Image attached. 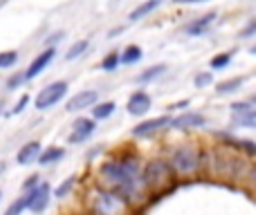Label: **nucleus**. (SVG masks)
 Returning <instances> with one entry per match:
<instances>
[{
	"mask_svg": "<svg viewBox=\"0 0 256 215\" xmlns=\"http://www.w3.org/2000/svg\"><path fill=\"white\" fill-rule=\"evenodd\" d=\"M214 81L212 72H204V74H198L196 76V88H204V85H209Z\"/></svg>",
	"mask_w": 256,
	"mask_h": 215,
	"instance_id": "nucleus-29",
	"label": "nucleus"
},
{
	"mask_svg": "<svg viewBox=\"0 0 256 215\" xmlns=\"http://www.w3.org/2000/svg\"><path fill=\"white\" fill-rule=\"evenodd\" d=\"M171 164L180 175H191V173L198 171L200 166V150L194 144H184L180 148H176L171 157Z\"/></svg>",
	"mask_w": 256,
	"mask_h": 215,
	"instance_id": "nucleus-3",
	"label": "nucleus"
},
{
	"mask_svg": "<svg viewBox=\"0 0 256 215\" xmlns=\"http://www.w3.org/2000/svg\"><path fill=\"white\" fill-rule=\"evenodd\" d=\"M63 155H66V150L63 148H48L45 153H40L38 164L48 166V164H54V162H58V159H63Z\"/></svg>",
	"mask_w": 256,
	"mask_h": 215,
	"instance_id": "nucleus-15",
	"label": "nucleus"
},
{
	"mask_svg": "<svg viewBox=\"0 0 256 215\" xmlns=\"http://www.w3.org/2000/svg\"><path fill=\"white\" fill-rule=\"evenodd\" d=\"M243 81L245 79H230V81H222V83H218V94H232V92H236V90L243 85Z\"/></svg>",
	"mask_w": 256,
	"mask_h": 215,
	"instance_id": "nucleus-18",
	"label": "nucleus"
},
{
	"mask_svg": "<svg viewBox=\"0 0 256 215\" xmlns=\"http://www.w3.org/2000/svg\"><path fill=\"white\" fill-rule=\"evenodd\" d=\"M22 209H27V195H25V198H18L16 202L7 209V213H4V215H20Z\"/></svg>",
	"mask_w": 256,
	"mask_h": 215,
	"instance_id": "nucleus-25",
	"label": "nucleus"
},
{
	"mask_svg": "<svg viewBox=\"0 0 256 215\" xmlns=\"http://www.w3.org/2000/svg\"><path fill=\"white\" fill-rule=\"evenodd\" d=\"M158 4H160V0H148V2L140 4V7L130 13V20H140V18H144L146 13H150L153 9H158Z\"/></svg>",
	"mask_w": 256,
	"mask_h": 215,
	"instance_id": "nucleus-17",
	"label": "nucleus"
},
{
	"mask_svg": "<svg viewBox=\"0 0 256 215\" xmlns=\"http://www.w3.org/2000/svg\"><path fill=\"white\" fill-rule=\"evenodd\" d=\"M176 4H194V2H207V0H173Z\"/></svg>",
	"mask_w": 256,
	"mask_h": 215,
	"instance_id": "nucleus-34",
	"label": "nucleus"
},
{
	"mask_svg": "<svg viewBox=\"0 0 256 215\" xmlns=\"http://www.w3.org/2000/svg\"><path fill=\"white\" fill-rule=\"evenodd\" d=\"M232 144H234L236 148H243L245 153L256 155V144L254 141H250V139H232Z\"/></svg>",
	"mask_w": 256,
	"mask_h": 215,
	"instance_id": "nucleus-26",
	"label": "nucleus"
},
{
	"mask_svg": "<svg viewBox=\"0 0 256 215\" xmlns=\"http://www.w3.org/2000/svg\"><path fill=\"white\" fill-rule=\"evenodd\" d=\"M94 132V121L92 119H76L74 126H72V135H70V144H81L86 141L90 135Z\"/></svg>",
	"mask_w": 256,
	"mask_h": 215,
	"instance_id": "nucleus-9",
	"label": "nucleus"
},
{
	"mask_svg": "<svg viewBox=\"0 0 256 215\" xmlns=\"http://www.w3.org/2000/svg\"><path fill=\"white\" fill-rule=\"evenodd\" d=\"M252 182H254V186H256V166H254V171H252Z\"/></svg>",
	"mask_w": 256,
	"mask_h": 215,
	"instance_id": "nucleus-36",
	"label": "nucleus"
},
{
	"mask_svg": "<svg viewBox=\"0 0 256 215\" xmlns=\"http://www.w3.org/2000/svg\"><path fill=\"white\" fill-rule=\"evenodd\" d=\"M20 81H25V74H22V76H12V79L7 81V88L9 90H16L18 85H20Z\"/></svg>",
	"mask_w": 256,
	"mask_h": 215,
	"instance_id": "nucleus-32",
	"label": "nucleus"
},
{
	"mask_svg": "<svg viewBox=\"0 0 256 215\" xmlns=\"http://www.w3.org/2000/svg\"><path fill=\"white\" fill-rule=\"evenodd\" d=\"M122 63V54H117V52H112V54H108L106 58H104V63H102V67H104V72H112L117 65Z\"/></svg>",
	"mask_w": 256,
	"mask_h": 215,
	"instance_id": "nucleus-22",
	"label": "nucleus"
},
{
	"mask_svg": "<svg viewBox=\"0 0 256 215\" xmlns=\"http://www.w3.org/2000/svg\"><path fill=\"white\" fill-rule=\"evenodd\" d=\"M94 211L97 215H122L126 213V195L120 191H97L94 195Z\"/></svg>",
	"mask_w": 256,
	"mask_h": 215,
	"instance_id": "nucleus-4",
	"label": "nucleus"
},
{
	"mask_svg": "<svg viewBox=\"0 0 256 215\" xmlns=\"http://www.w3.org/2000/svg\"><path fill=\"white\" fill-rule=\"evenodd\" d=\"M164 70H166V65H158V67H150V70H146L144 74L140 76V81H142V83H146V81H150V79H155V76H160V74H162Z\"/></svg>",
	"mask_w": 256,
	"mask_h": 215,
	"instance_id": "nucleus-27",
	"label": "nucleus"
},
{
	"mask_svg": "<svg viewBox=\"0 0 256 215\" xmlns=\"http://www.w3.org/2000/svg\"><path fill=\"white\" fill-rule=\"evenodd\" d=\"M230 63H232V52L220 54V56L212 58V67H214V70H222V67H227Z\"/></svg>",
	"mask_w": 256,
	"mask_h": 215,
	"instance_id": "nucleus-24",
	"label": "nucleus"
},
{
	"mask_svg": "<svg viewBox=\"0 0 256 215\" xmlns=\"http://www.w3.org/2000/svg\"><path fill=\"white\" fill-rule=\"evenodd\" d=\"M173 173H176V168H173V164H166L162 162V159H158V162H150L148 166H146L144 171V180L146 184L150 186V189H171L173 184Z\"/></svg>",
	"mask_w": 256,
	"mask_h": 215,
	"instance_id": "nucleus-2",
	"label": "nucleus"
},
{
	"mask_svg": "<svg viewBox=\"0 0 256 215\" xmlns=\"http://www.w3.org/2000/svg\"><path fill=\"white\" fill-rule=\"evenodd\" d=\"M189 106V101H180V103H176V106H171V108H186Z\"/></svg>",
	"mask_w": 256,
	"mask_h": 215,
	"instance_id": "nucleus-35",
	"label": "nucleus"
},
{
	"mask_svg": "<svg viewBox=\"0 0 256 215\" xmlns=\"http://www.w3.org/2000/svg\"><path fill=\"white\" fill-rule=\"evenodd\" d=\"M18 61V52H0V67H12Z\"/></svg>",
	"mask_w": 256,
	"mask_h": 215,
	"instance_id": "nucleus-23",
	"label": "nucleus"
},
{
	"mask_svg": "<svg viewBox=\"0 0 256 215\" xmlns=\"http://www.w3.org/2000/svg\"><path fill=\"white\" fill-rule=\"evenodd\" d=\"M204 117L202 114H198V112H186V114H182V117H178V119H173V123L171 126L173 128H180V130H184V128H200V126H204Z\"/></svg>",
	"mask_w": 256,
	"mask_h": 215,
	"instance_id": "nucleus-13",
	"label": "nucleus"
},
{
	"mask_svg": "<svg viewBox=\"0 0 256 215\" xmlns=\"http://www.w3.org/2000/svg\"><path fill=\"white\" fill-rule=\"evenodd\" d=\"M40 157V144L38 141H30V144H25L20 148V153H18L16 162L20 164V166H27V164L36 162V159Z\"/></svg>",
	"mask_w": 256,
	"mask_h": 215,
	"instance_id": "nucleus-12",
	"label": "nucleus"
},
{
	"mask_svg": "<svg viewBox=\"0 0 256 215\" xmlns=\"http://www.w3.org/2000/svg\"><path fill=\"white\" fill-rule=\"evenodd\" d=\"M254 34H256V20H250V25L245 27L238 36H240V38H250V36H254Z\"/></svg>",
	"mask_w": 256,
	"mask_h": 215,
	"instance_id": "nucleus-30",
	"label": "nucleus"
},
{
	"mask_svg": "<svg viewBox=\"0 0 256 215\" xmlns=\"http://www.w3.org/2000/svg\"><path fill=\"white\" fill-rule=\"evenodd\" d=\"M27 101H30V97H27V94H25V97H20V101H18V103H16V108H14V110H12V114H20V112H22V110H25V106H27Z\"/></svg>",
	"mask_w": 256,
	"mask_h": 215,
	"instance_id": "nucleus-31",
	"label": "nucleus"
},
{
	"mask_svg": "<svg viewBox=\"0 0 256 215\" xmlns=\"http://www.w3.org/2000/svg\"><path fill=\"white\" fill-rule=\"evenodd\" d=\"M102 177L112 186L115 191H120L126 198L140 193L142 184H146L144 173L140 171V162L135 159H124V162H106L102 166Z\"/></svg>",
	"mask_w": 256,
	"mask_h": 215,
	"instance_id": "nucleus-1",
	"label": "nucleus"
},
{
	"mask_svg": "<svg viewBox=\"0 0 256 215\" xmlns=\"http://www.w3.org/2000/svg\"><path fill=\"white\" fill-rule=\"evenodd\" d=\"M54 54H56V49L54 47H50V49H45L43 54H38V56L32 61V65L27 67V72H25V81H30V79H36V76L40 74V72L45 70V67L50 65V63L54 61Z\"/></svg>",
	"mask_w": 256,
	"mask_h": 215,
	"instance_id": "nucleus-8",
	"label": "nucleus"
},
{
	"mask_svg": "<svg viewBox=\"0 0 256 215\" xmlns=\"http://www.w3.org/2000/svg\"><path fill=\"white\" fill-rule=\"evenodd\" d=\"M171 123H173L171 117H155V119H148V121L140 123L137 128H132V135L135 137H148V135H153V132L162 130V128L171 126Z\"/></svg>",
	"mask_w": 256,
	"mask_h": 215,
	"instance_id": "nucleus-7",
	"label": "nucleus"
},
{
	"mask_svg": "<svg viewBox=\"0 0 256 215\" xmlns=\"http://www.w3.org/2000/svg\"><path fill=\"white\" fill-rule=\"evenodd\" d=\"M214 18H216V13H207V16H202L200 20L191 22V25L186 27V34H191V36H200V34H204V31H207V27L214 22Z\"/></svg>",
	"mask_w": 256,
	"mask_h": 215,
	"instance_id": "nucleus-14",
	"label": "nucleus"
},
{
	"mask_svg": "<svg viewBox=\"0 0 256 215\" xmlns=\"http://www.w3.org/2000/svg\"><path fill=\"white\" fill-rule=\"evenodd\" d=\"M50 202V184H38L36 189H32V193L27 195V209L34 213H40Z\"/></svg>",
	"mask_w": 256,
	"mask_h": 215,
	"instance_id": "nucleus-6",
	"label": "nucleus"
},
{
	"mask_svg": "<svg viewBox=\"0 0 256 215\" xmlns=\"http://www.w3.org/2000/svg\"><path fill=\"white\" fill-rule=\"evenodd\" d=\"M250 101H252V103H254V106H256V94H254V97H252V99H250Z\"/></svg>",
	"mask_w": 256,
	"mask_h": 215,
	"instance_id": "nucleus-37",
	"label": "nucleus"
},
{
	"mask_svg": "<svg viewBox=\"0 0 256 215\" xmlns=\"http://www.w3.org/2000/svg\"><path fill=\"white\" fill-rule=\"evenodd\" d=\"M252 54H256V47H252Z\"/></svg>",
	"mask_w": 256,
	"mask_h": 215,
	"instance_id": "nucleus-38",
	"label": "nucleus"
},
{
	"mask_svg": "<svg viewBox=\"0 0 256 215\" xmlns=\"http://www.w3.org/2000/svg\"><path fill=\"white\" fill-rule=\"evenodd\" d=\"M88 47H90L88 40H79V43H74V45L70 47V52H68V56H66V58H68V61H74V58H79Z\"/></svg>",
	"mask_w": 256,
	"mask_h": 215,
	"instance_id": "nucleus-21",
	"label": "nucleus"
},
{
	"mask_svg": "<svg viewBox=\"0 0 256 215\" xmlns=\"http://www.w3.org/2000/svg\"><path fill=\"white\" fill-rule=\"evenodd\" d=\"M150 103H153V101H150L148 94L140 90V92H135L130 99H128V106H126V108H128V112H130L132 117H140V114H146V112H148V110H150Z\"/></svg>",
	"mask_w": 256,
	"mask_h": 215,
	"instance_id": "nucleus-11",
	"label": "nucleus"
},
{
	"mask_svg": "<svg viewBox=\"0 0 256 215\" xmlns=\"http://www.w3.org/2000/svg\"><path fill=\"white\" fill-rule=\"evenodd\" d=\"M140 58H142V47H137V45H128L124 52H122V63L124 65H132Z\"/></svg>",
	"mask_w": 256,
	"mask_h": 215,
	"instance_id": "nucleus-16",
	"label": "nucleus"
},
{
	"mask_svg": "<svg viewBox=\"0 0 256 215\" xmlns=\"http://www.w3.org/2000/svg\"><path fill=\"white\" fill-rule=\"evenodd\" d=\"M72 186H74V177H70L68 182H63V184L58 186V189H56V198H66V195L72 191Z\"/></svg>",
	"mask_w": 256,
	"mask_h": 215,
	"instance_id": "nucleus-28",
	"label": "nucleus"
},
{
	"mask_svg": "<svg viewBox=\"0 0 256 215\" xmlns=\"http://www.w3.org/2000/svg\"><path fill=\"white\" fill-rule=\"evenodd\" d=\"M97 103V92L94 90H88V92H79L74 94V97L68 101V112H79V110H86L90 106H94Z\"/></svg>",
	"mask_w": 256,
	"mask_h": 215,
	"instance_id": "nucleus-10",
	"label": "nucleus"
},
{
	"mask_svg": "<svg viewBox=\"0 0 256 215\" xmlns=\"http://www.w3.org/2000/svg\"><path fill=\"white\" fill-rule=\"evenodd\" d=\"M115 108L117 106L112 101H106V103H99V106L94 108L92 112H94V117H97V119H108L112 112H115Z\"/></svg>",
	"mask_w": 256,
	"mask_h": 215,
	"instance_id": "nucleus-19",
	"label": "nucleus"
},
{
	"mask_svg": "<svg viewBox=\"0 0 256 215\" xmlns=\"http://www.w3.org/2000/svg\"><path fill=\"white\" fill-rule=\"evenodd\" d=\"M66 94H68L66 81H56V83L48 85V88H43L38 92V97H36V110H50L52 106H56Z\"/></svg>",
	"mask_w": 256,
	"mask_h": 215,
	"instance_id": "nucleus-5",
	"label": "nucleus"
},
{
	"mask_svg": "<svg viewBox=\"0 0 256 215\" xmlns=\"http://www.w3.org/2000/svg\"><path fill=\"white\" fill-rule=\"evenodd\" d=\"M236 123L240 126H248V128H256V106L245 114H236Z\"/></svg>",
	"mask_w": 256,
	"mask_h": 215,
	"instance_id": "nucleus-20",
	"label": "nucleus"
},
{
	"mask_svg": "<svg viewBox=\"0 0 256 215\" xmlns=\"http://www.w3.org/2000/svg\"><path fill=\"white\" fill-rule=\"evenodd\" d=\"M38 180H40L38 175H32L30 180L25 182V189H36V186H38Z\"/></svg>",
	"mask_w": 256,
	"mask_h": 215,
	"instance_id": "nucleus-33",
	"label": "nucleus"
}]
</instances>
